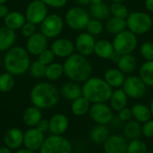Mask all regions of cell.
<instances>
[{
    "mask_svg": "<svg viewBox=\"0 0 153 153\" xmlns=\"http://www.w3.org/2000/svg\"><path fill=\"white\" fill-rule=\"evenodd\" d=\"M45 141V134L37 127H30L23 134V145L31 151H39Z\"/></svg>",
    "mask_w": 153,
    "mask_h": 153,
    "instance_id": "cell-13",
    "label": "cell"
},
{
    "mask_svg": "<svg viewBox=\"0 0 153 153\" xmlns=\"http://www.w3.org/2000/svg\"><path fill=\"white\" fill-rule=\"evenodd\" d=\"M64 74V66L59 63H51L50 65L46 66L45 77L49 81H57L63 76Z\"/></svg>",
    "mask_w": 153,
    "mask_h": 153,
    "instance_id": "cell-35",
    "label": "cell"
},
{
    "mask_svg": "<svg viewBox=\"0 0 153 153\" xmlns=\"http://www.w3.org/2000/svg\"><path fill=\"white\" fill-rule=\"evenodd\" d=\"M128 99V96L122 88L115 89L112 91V94L108 100V104L114 111L118 112L127 107Z\"/></svg>",
    "mask_w": 153,
    "mask_h": 153,
    "instance_id": "cell-20",
    "label": "cell"
},
{
    "mask_svg": "<svg viewBox=\"0 0 153 153\" xmlns=\"http://www.w3.org/2000/svg\"><path fill=\"white\" fill-rule=\"evenodd\" d=\"M145 7L146 9L151 12L153 13V0H145Z\"/></svg>",
    "mask_w": 153,
    "mask_h": 153,
    "instance_id": "cell-51",
    "label": "cell"
},
{
    "mask_svg": "<svg viewBox=\"0 0 153 153\" xmlns=\"http://www.w3.org/2000/svg\"><path fill=\"white\" fill-rule=\"evenodd\" d=\"M59 91L50 82H39L35 84L30 93L33 106L40 109H48L55 107L59 100Z\"/></svg>",
    "mask_w": 153,
    "mask_h": 153,
    "instance_id": "cell-2",
    "label": "cell"
},
{
    "mask_svg": "<svg viewBox=\"0 0 153 153\" xmlns=\"http://www.w3.org/2000/svg\"><path fill=\"white\" fill-rule=\"evenodd\" d=\"M126 28V20L112 16L108 18L105 24V29L108 32L113 35H117L123 30H125Z\"/></svg>",
    "mask_w": 153,
    "mask_h": 153,
    "instance_id": "cell-33",
    "label": "cell"
},
{
    "mask_svg": "<svg viewBox=\"0 0 153 153\" xmlns=\"http://www.w3.org/2000/svg\"><path fill=\"white\" fill-rule=\"evenodd\" d=\"M115 52L112 42L107 39H100L96 41L94 53L101 59H109Z\"/></svg>",
    "mask_w": 153,
    "mask_h": 153,
    "instance_id": "cell-29",
    "label": "cell"
},
{
    "mask_svg": "<svg viewBox=\"0 0 153 153\" xmlns=\"http://www.w3.org/2000/svg\"><path fill=\"white\" fill-rule=\"evenodd\" d=\"M48 6L41 0H32L25 10V18L27 22L33 24H40L48 16Z\"/></svg>",
    "mask_w": 153,
    "mask_h": 153,
    "instance_id": "cell-12",
    "label": "cell"
},
{
    "mask_svg": "<svg viewBox=\"0 0 153 153\" xmlns=\"http://www.w3.org/2000/svg\"><path fill=\"white\" fill-rule=\"evenodd\" d=\"M22 33L25 38H29L30 36H32L35 32H36V25L30 22H26L24 23V25L22 27Z\"/></svg>",
    "mask_w": 153,
    "mask_h": 153,
    "instance_id": "cell-44",
    "label": "cell"
},
{
    "mask_svg": "<svg viewBox=\"0 0 153 153\" xmlns=\"http://www.w3.org/2000/svg\"><path fill=\"white\" fill-rule=\"evenodd\" d=\"M45 71H46V65L40 63L39 60L30 63L29 72L33 78H41L45 76Z\"/></svg>",
    "mask_w": 153,
    "mask_h": 153,
    "instance_id": "cell-40",
    "label": "cell"
},
{
    "mask_svg": "<svg viewBox=\"0 0 153 153\" xmlns=\"http://www.w3.org/2000/svg\"><path fill=\"white\" fill-rule=\"evenodd\" d=\"M103 29H104V26H103V23L101 22V21L93 19V18H91L90 20V22H88L87 27H86L87 32H89L90 34H91L94 37L100 35L103 31Z\"/></svg>",
    "mask_w": 153,
    "mask_h": 153,
    "instance_id": "cell-39",
    "label": "cell"
},
{
    "mask_svg": "<svg viewBox=\"0 0 153 153\" xmlns=\"http://www.w3.org/2000/svg\"><path fill=\"white\" fill-rule=\"evenodd\" d=\"M6 1H7V0H0V4H5V3H6Z\"/></svg>",
    "mask_w": 153,
    "mask_h": 153,
    "instance_id": "cell-58",
    "label": "cell"
},
{
    "mask_svg": "<svg viewBox=\"0 0 153 153\" xmlns=\"http://www.w3.org/2000/svg\"><path fill=\"white\" fill-rule=\"evenodd\" d=\"M142 134L146 138H153V118L142 124Z\"/></svg>",
    "mask_w": 153,
    "mask_h": 153,
    "instance_id": "cell-43",
    "label": "cell"
},
{
    "mask_svg": "<svg viewBox=\"0 0 153 153\" xmlns=\"http://www.w3.org/2000/svg\"><path fill=\"white\" fill-rule=\"evenodd\" d=\"M128 142L124 135L110 134L103 143L104 153H126Z\"/></svg>",
    "mask_w": 153,
    "mask_h": 153,
    "instance_id": "cell-14",
    "label": "cell"
},
{
    "mask_svg": "<svg viewBox=\"0 0 153 153\" xmlns=\"http://www.w3.org/2000/svg\"><path fill=\"white\" fill-rule=\"evenodd\" d=\"M126 20V28L135 35H143L149 32L153 26L152 16L142 11L129 13Z\"/></svg>",
    "mask_w": 153,
    "mask_h": 153,
    "instance_id": "cell-5",
    "label": "cell"
},
{
    "mask_svg": "<svg viewBox=\"0 0 153 153\" xmlns=\"http://www.w3.org/2000/svg\"><path fill=\"white\" fill-rule=\"evenodd\" d=\"M112 44L115 51L120 55L132 54L138 46L137 35L129 30H125L122 32L115 35Z\"/></svg>",
    "mask_w": 153,
    "mask_h": 153,
    "instance_id": "cell-7",
    "label": "cell"
},
{
    "mask_svg": "<svg viewBox=\"0 0 153 153\" xmlns=\"http://www.w3.org/2000/svg\"><path fill=\"white\" fill-rule=\"evenodd\" d=\"M14 86V77L8 72L0 74V91L9 92Z\"/></svg>",
    "mask_w": 153,
    "mask_h": 153,
    "instance_id": "cell-38",
    "label": "cell"
},
{
    "mask_svg": "<svg viewBox=\"0 0 153 153\" xmlns=\"http://www.w3.org/2000/svg\"><path fill=\"white\" fill-rule=\"evenodd\" d=\"M42 119V111L40 108L31 106L27 108L22 114V121L28 127H36Z\"/></svg>",
    "mask_w": 153,
    "mask_h": 153,
    "instance_id": "cell-24",
    "label": "cell"
},
{
    "mask_svg": "<svg viewBox=\"0 0 153 153\" xmlns=\"http://www.w3.org/2000/svg\"><path fill=\"white\" fill-rule=\"evenodd\" d=\"M23 134L24 133L16 127L10 128L4 135V143L6 147L13 150H18L23 145Z\"/></svg>",
    "mask_w": 153,
    "mask_h": 153,
    "instance_id": "cell-19",
    "label": "cell"
},
{
    "mask_svg": "<svg viewBox=\"0 0 153 153\" xmlns=\"http://www.w3.org/2000/svg\"><path fill=\"white\" fill-rule=\"evenodd\" d=\"M110 1H111L112 3H114V2H123V3H124L126 0H110Z\"/></svg>",
    "mask_w": 153,
    "mask_h": 153,
    "instance_id": "cell-57",
    "label": "cell"
},
{
    "mask_svg": "<svg viewBox=\"0 0 153 153\" xmlns=\"http://www.w3.org/2000/svg\"><path fill=\"white\" fill-rule=\"evenodd\" d=\"M64 29L63 18L56 14L51 13L44 19L40 23V32L44 34L48 39H54L58 37Z\"/></svg>",
    "mask_w": 153,
    "mask_h": 153,
    "instance_id": "cell-10",
    "label": "cell"
},
{
    "mask_svg": "<svg viewBox=\"0 0 153 153\" xmlns=\"http://www.w3.org/2000/svg\"><path fill=\"white\" fill-rule=\"evenodd\" d=\"M0 153H13V152L6 146H0Z\"/></svg>",
    "mask_w": 153,
    "mask_h": 153,
    "instance_id": "cell-54",
    "label": "cell"
},
{
    "mask_svg": "<svg viewBox=\"0 0 153 153\" xmlns=\"http://www.w3.org/2000/svg\"><path fill=\"white\" fill-rule=\"evenodd\" d=\"M147 153H153V152H148Z\"/></svg>",
    "mask_w": 153,
    "mask_h": 153,
    "instance_id": "cell-59",
    "label": "cell"
},
{
    "mask_svg": "<svg viewBox=\"0 0 153 153\" xmlns=\"http://www.w3.org/2000/svg\"><path fill=\"white\" fill-rule=\"evenodd\" d=\"M121 56H122V55H120L119 53H117V52L115 51V52L112 54V56H111V57L109 58V60H110L112 63H114V64H117L118 61H119V59H120V57H121Z\"/></svg>",
    "mask_w": 153,
    "mask_h": 153,
    "instance_id": "cell-49",
    "label": "cell"
},
{
    "mask_svg": "<svg viewBox=\"0 0 153 153\" xmlns=\"http://www.w3.org/2000/svg\"><path fill=\"white\" fill-rule=\"evenodd\" d=\"M16 40L15 30L6 27H0V52L8 51L13 47Z\"/></svg>",
    "mask_w": 153,
    "mask_h": 153,
    "instance_id": "cell-23",
    "label": "cell"
},
{
    "mask_svg": "<svg viewBox=\"0 0 153 153\" xmlns=\"http://www.w3.org/2000/svg\"><path fill=\"white\" fill-rule=\"evenodd\" d=\"M90 2H91V4H100V3H102L103 0H90Z\"/></svg>",
    "mask_w": 153,
    "mask_h": 153,
    "instance_id": "cell-55",
    "label": "cell"
},
{
    "mask_svg": "<svg viewBox=\"0 0 153 153\" xmlns=\"http://www.w3.org/2000/svg\"><path fill=\"white\" fill-rule=\"evenodd\" d=\"M90 118L96 125H110L115 115L108 103H93L89 111Z\"/></svg>",
    "mask_w": 153,
    "mask_h": 153,
    "instance_id": "cell-9",
    "label": "cell"
},
{
    "mask_svg": "<svg viewBox=\"0 0 153 153\" xmlns=\"http://www.w3.org/2000/svg\"><path fill=\"white\" fill-rule=\"evenodd\" d=\"M122 124H124V123H123V122L118 118V117H117H117H114V118H113L112 122L110 123V125H112V126H113V127H120Z\"/></svg>",
    "mask_w": 153,
    "mask_h": 153,
    "instance_id": "cell-50",
    "label": "cell"
},
{
    "mask_svg": "<svg viewBox=\"0 0 153 153\" xmlns=\"http://www.w3.org/2000/svg\"><path fill=\"white\" fill-rule=\"evenodd\" d=\"M48 7L62 8L67 4V0H41Z\"/></svg>",
    "mask_w": 153,
    "mask_h": 153,
    "instance_id": "cell-46",
    "label": "cell"
},
{
    "mask_svg": "<svg viewBox=\"0 0 153 153\" xmlns=\"http://www.w3.org/2000/svg\"><path fill=\"white\" fill-rule=\"evenodd\" d=\"M89 13L91 14V17H92L93 19L103 21L108 19L110 15V8L104 2L100 4H91Z\"/></svg>",
    "mask_w": 153,
    "mask_h": 153,
    "instance_id": "cell-31",
    "label": "cell"
},
{
    "mask_svg": "<svg viewBox=\"0 0 153 153\" xmlns=\"http://www.w3.org/2000/svg\"><path fill=\"white\" fill-rule=\"evenodd\" d=\"M82 96L91 104L108 103L112 94L113 89L107 82L100 77H90L82 85Z\"/></svg>",
    "mask_w": 153,
    "mask_h": 153,
    "instance_id": "cell-3",
    "label": "cell"
},
{
    "mask_svg": "<svg viewBox=\"0 0 153 153\" xmlns=\"http://www.w3.org/2000/svg\"><path fill=\"white\" fill-rule=\"evenodd\" d=\"M150 108H151V112H152V116L153 118V98L151 100V103H150Z\"/></svg>",
    "mask_w": 153,
    "mask_h": 153,
    "instance_id": "cell-56",
    "label": "cell"
},
{
    "mask_svg": "<svg viewBox=\"0 0 153 153\" xmlns=\"http://www.w3.org/2000/svg\"><path fill=\"white\" fill-rule=\"evenodd\" d=\"M117 65V68L122 71L125 74L133 73L137 66V60L134 56L132 54L122 55Z\"/></svg>",
    "mask_w": 153,
    "mask_h": 153,
    "instance_id": "cell-32",
    "label": "cell"
},
{
    "mask_svg": "<svg viewBox=\"0 0 153 153\" xmlns=\"http://www.w3.org/2000/svg\"><path fill=\"white\" fill-rule=\"evenodd\" d=\"M40 132L42 133H47L48 131H49V122L48 120H46V119H41L39 121V123L36 126Z\"/></svg>",
    "mask_w": 153,
    "mask_h": 153,
    "instance_id": "cell-47",
    "label": "cell"
},
{
    "mask_svg": "<svg viewBox=\"0 0 153 153\" xmlns=\"http://www.w3.org/2000/svg\"><path fill=\"white\" fill-rule=\"evenodd\" d=\"M26 18L23 13L18 11H13L9 12L8 14L4 18V26L13 30H17L22 29V27L26 22Z\"/></svg>",
    "mask_w": 153,
    "mask_h": 153,
    "instance_id": "cell-26",
    "label": "cell"
},
{
    "mask_svg": "<svg viewBox=\"0 0 153 153\" xmlns=\"http://www.w3.org/2000/svg\"><path fill=\"white\" fill-rule=\"evenodd\" d=\"M148 152V145L140 138L128 142L126 153H147Z\"/></svg>",
    "mask_w": 153,
    "mask_h": 153,
    "instance_id": "cell-36",
    "label": "cell"
},
{
    "mask_svg": "<svg viewBox=\"0 0 153 153\" xmlns=\"http://www.w3.org/2000/svg\"><path fill=\"white\" fill-rule=\"evenodd\" d=\"M49 122V132L54 135H63L69 127V119L67 116L62 113L53 115Z\"/></svg>",
    "mask_w": 153,
    "mask_h": 153,
    "instance_id": "cell-18",
    "label": "cell"
},
{
    "mask_svg": "<svg viewBox=\"0 0 153 153\" xmlns=\"http://www.w3.org/2000/svg\"><path fill=\"white\" fill-rule=\"evenodd\" d=\"M91 103L83 96L77 98L72 101L71 111L76 117H83L89 113Z\"/></svg>",
    "mask_w": 153,
    "mask_h": 153,
    "instance_id": "cell-30",
    "label": "cell"
},
{
    "mask_svg": "<svg viewBox=\"0 0 153 153\" xmlns=\"http://www.w3.org/2000/svg\"><path fill=\"white\" fill-rule=\"evenodd\" d=\"M123 135L126 140H135L139 139L142 134V124L134 119H132L125 123L123 126Z\"/></svg>",
    "mask_w": 153,
    "mask_h": 153,
    "instance_id": "cell-27",
    "label": "cell"
},
{
    "mask_svg": "<svg viewBox=\"0 0 153 153\" xmlns=\"http://www.w3.org/2000/svg\"><path fill=\"white\" fill-rule=\"evenodd\" d=\"M65 75L73 82L83 83L92 74V65L87 56L79 53L73 54L65 58L64 64Z\"/></svg>",
    "mask_w": 153,
    "mask_h": 153,
    "instance_id": "cell-1",
    "label": "cell"
},
{
    "mask_svg": "<svg viewBox=\"0 0 153 153\" xmlns=\"http://www.w3.org/2000/svg\"><path fill=\"white\" fill-rule=\"evenodd\" d=\"M117 117L125 124V123H126V122L133 119L132 109L126 107V108H123V109H121L120 111L117 112Z\"/></svg>",
    "mask_w": 153,
    "mask_h": 153,
    "instance_id": "cell-45",
    "label": "cell"
},
{
    "mask_svg": "<svg viewBox=\"0 0 153 153\" xmlns=\"http://www.w3.org/2000/svg\"><path fill=\"white\" fill-rule=\"evenodd\" d=\"M9 13L8 7L4 4H0V18H4Z\"/></svg>",
    "mask_w": 153,
    "mask_h": 153,
    "instance_id": "cell-48",
    "label": "cell"
},
{
    "mask_svg": "<svg viewBox=\"0 0 153 153\" xmlns=\"http://www.w3.org/2000/svg\"><path fill=\"white\" fill-rule=\"evenodd\" d=\"M109 135L110 132L108 126L96 124L92 126L89 134L91 141L95 144H103L104 142L109 137Z\"/></svg>",
    "mask_w": 153,
    "mask_h": 153,
    "instance_id": "cell-25",
    "label": "cell"
},
{
    "mask_svg": "<svg viewBox=\"0 0 153 153\" xmlns=\"http://www.w3.org/2000/svg\"><path fill=\"white\" fill-rule=\"evenodd\" d=\"M109 8H110V13L112 14V16L115 17L126 19L129 14V11L127 7L126 4H124L123 2H114L111 4Z\"/></svg>",
    "mask_w": 153,
    "mask_h": 153,
    "instance_id": "cell-37",
    "label": "cell"
},
{
    "mask_svg": "<svg viewBox=\"0 0 153 153\" xmlns=\"http://www.w3.org/2000/svg\"><path fill=\"white\" fill-rule=\"evenodd\" d=\"M73 146L70 141L63 135L51 134L45 138L39 153H72Z\"/></svg>",
    "mask_w": 153,
    "mask_h": 153,
    "instance_id": "cell-8",
    "label": "cell"
},
{
    "mask_svg": "<svg viewBox=\"0 0 153 153\" xmlns=\"http://www.w3.org/2000/svg\"><path fill=\"white\" fill-rule=\"evenodd\" d=\"M38 56H39V59L38 60L40 63H42L43 65H45L46 66L48 65H50L51 63H53L54 62V59L56 57V56L53 53V51L51 49H49V48L45 49Z\"/></svg>",
    "mask_w": 153,
    "mask_h": 153,
    "instance_id": "cell-42",
    "label": "cell"
},
{
    "mask_svg": "<svg viewBox=\"0 0 153 153\" xmlns=\"http://www.w3.org/2000/svg\"><path fill=\"white\" fill-rule=\"evenodd\" d=\"M147 85L139 75H130L126 78L122 89L129 99L139 100L144 97L147 92Z\"/></svg>",
    "mask_w": 153,
    "mask_h": 153,
    "instance_id": "cell-11",
    "label": "cell"
},
{
    "mask_svg": "<svg viewBox=\"0 0 153 153\" xmlns=\"http://www.w3.org/2000/svg\"><path fill=\"white\" fill-rule=\"evenodd\" d=\"M50 49L56 56L60 58H67L74 54L75 47L72 40L65 38H59L51 44Z\"/></svg>",
    "mask_w": 153,
    "mask_h": 153,
    "instance_id": "cell-17",
    "label": "cell"
},
{
    "mask_svg": "<svg viewBox=\"0 0 153 153\" xmlns=\"http://www.w3.org/2000/svg\"><path fill=\"white\" fill-rule=\"evenodd\" d=\"M96 44L95 37L89 32L80 33L74 42V47L77 52L84 56H88L94 53V48Z\"/></svg>",
    "mask_w": 153,
    "mask_h": 153,
    "instance_id": "cell-16",
    "label": "cell"
},
{
    "mask_svg": "<svg viewBox=\"0 0 153 153\" xmlns=\"http://www.w3.org/2000/svg\"><path fill=\"white\" fill-rule=\"evenodd\" d=\"M48 39L41 32H35L32 36L27 38L26 50L29 54L39 56L41 52L48 48Z\"/></svg>",
    "mask_w": 153,
    "mask_h": 153,
    "instance_id": "cell-15",
    "label": "cell"
},
{
    "mask_svg": "<svg viewBox=\"0 0 153 153\" xmlns=\"http://www.w3.org/2000/svg\"><path fill=\"white\" fill-rule=\"evenodd\" d=\"M131 109L133 114V119L136 120L141 124H143L152 118L150 106H147L143 103H136L132 107Z\"/></svg>",
    "mask_w": 153,
    "mask_h": 153,
    "instance_id": "cell-28",
    "label": "cell"
},
{
    "mask_svg": "<svg viewBox=\"0 0 153 153\" xmlns=\"http://www.w3.org/2000/svg\"><path fill=\"white\" fill-rule=\"evenodd\" d=\"M14 153H36V152L34 151H31L30 149H27V148H20L18 150H16V152Z\"/></svg>",
    "mask_w": 153,
    "mask_h": 153,
    "instance_id": "cell-53",
    "label": "cell"
},
{
    "mask_svg": "<svg viewBox=\"0 0 153 153\" xmlns=\"http://www.w3.org/2000/svg\"><path fill=\"white\" fill-rule=\"evenodd\" d=\"M60 93L65 100L73 101L76 100L77 98L82 96V86L78 82L69 81V82H65L61 86Z\"/></svg>",
    "mask_w": 153,
    "mask_h": 153,
    "instance_id": "cell-22",
    "label": "cell"
},
{
    "mask_svg": "<svg viewBox=\"0 0 153 153\" xmlns=\"http://www.w3.org/2000/svg\"><path fill=\"white\" fill-rule=\"evenodd\" d=\"M140 54L146 61H153V43L151 41L143 42L140 47Z\"/></svg>",
    "mask_w": 153,
    "mask_h": 153,
    "instance_id": "cell-41",
    "label": "cell"
},
{
    "mask_svg": "<svg viewBox=\"0 0 153 153\" xmlns=\"http://www.w3.org/2000/svg\"><path fill=\"white\" fill-rule=\"evenodd\" d=\"M126 74L120 71L118 68H109L108 69L105 74L103 79L107 82V83L112 89H118L121 88L126 80Z\"/></svg>",
    "mask_w": 153,
    "mask_h": 153,
    "instance_id": "cell-21",
    "label": "cell"
},
{
    "mask_svg": "<svg viewBox=\"0 0 153 153\" xmlns=\"http://www.w3.org/2000/svg\"><path fill=\"white\" fill-rule=\"evenodd\" d=\"M139 76L147 87H153V61H146L140 66Z\"/></svg>",
    "mask_w": 153,
    "mask_h": 153,
    "instance_id": "cell-34",
    "label": "cell"
},
{
    "mask_svg": "<svg viewBox=\"0 0 153 153\" xmlns=\"http://www.w3.org/2000/svg\"><path fill=\"white\" fill-rule=\"evenodd\" d=\"M91 19V18L89 11L79 5L70 8L65 16V23L70 29L74 30H85Z\"/></svg>",
    "mask_w": 153,
    "mask_h": 153,
    "instance_id": "cell-6",
    "label": "cell"
},
{
    "mask_svg": "<svg viewBox=\"0 0 153 153\" xmlns=\"http://www.w3.org/2000/svg\"><path fill=\"white\" fill-rule=\"evenodd\" d=\"M30 65V55L26 48L22 47H13L4 56V66L6 72L14 75L25 74Z\"/></svg>",
    "mask_w": 153,
    "mask_h": 153,
    "instance_id": "cell-4",
    "label": "cell"
},
{
    "mask_svg": "<svg viewBox=\"0 0 153 153\" xmlns=\"http://www.w3.org/2000/svg\"><path fill=\"white\" fill-rule=\"evenodd\" d=\"M74 3H76L79 6H85L91 4L90 0H74Z\"/></svg>",
    "mask_w": 153,
    "mask_h": 153,
    "instance_id": "cell-52",
    "label": "cell"
}]
</instances>
